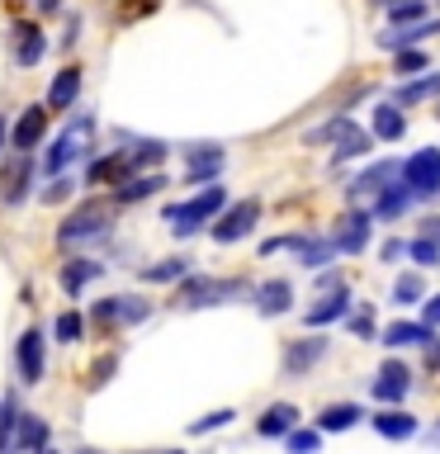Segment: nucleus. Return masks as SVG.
<instances>
[{
    "instance_id": "1",
    "label": "nucleus",
    "mask_w": 440,
    "mask_h": 454,
    "mask_svg": "<svg viewBox=\"0 0 440 454\" xmlns=\"http://www.w3.org/2000/svg\"><path fill=\"white\" fill-rule=\"evenodd\" d=\"M95 137H99V114L76 109L62 123V133L48 142V152H43V170H48V176H62V170H71L76 161H85V156L95 152Z\"/></svg>"
},
{
    "instance_id": "2",
    "label": "nucleus",
    "mask_w": 440,
    "mask_h": 454,
    "mask_svg": "<svg viewBox=\"0 0 440 454\" xmlns=\"http://www.w3.org/2000/svg\"><path fill=\"white\" fill-rule=\"evenodd\" d=\"M223 208H227V190L213 180V184H204L199 194L166 204L161 218H166V227H170V237H176V241H190V237H199V232H208V223L218 218Z\"/></svg>"
},
{
    "instance_id": "3",
    "label": "nucleus",
    "mask_w": 440,
    "mask_h": 454,
    "mask_svg": "<svg viewBox=\"0 0 440 454\" xmlns=\"http://www.w3.org/2000/svg\"><path fill=\"white\" fill-rule=\"evenodd\" d=\"M241 298H251V279H218V275H199L190 270L180 284H176V308L185 312H199V308H227V303H241Z\"/></svg>"
},
{
    "instance_id": "4",
    "label": "nucleus",
    "mask_w": 440,
    "mask_h": 454,
    "mask_svg": "<svg viewBox=\"0 0 440 454\" xmlns=\"http://www.w3.org/2000/svg\"><path fill=\"white\" fill-rule=\"evenodd\" d=\"M114 232V213L105 204H81L76 213H67L62 227H57V247L76 251V247H95Z\"/></svg>"
},
{
    "instance_id": "5",
    "label": "nucleus",
    "mask_w": 440,
    "mask_h": 454,
    "mask_svg": "<svg viewBox=\"0 0 440 454\" xmlns=\"http://www.w3.org/2000/svg\"><path fill=\"white\" fill-rule=\"evenodd\" d=\"M403 180V156H369V161L350 176L346 199L350 204H374V199L389 190V184Z\"/></svg>"
},
{
    "instance_id": "6",
    "label": "nucleus",
    "mask_w": 440,
    "mask_h": 454,
    "mask_svg": "<svg viewBox=\"0 0 440 454\" xmlns=\"http://www.w3.org/2000/svg\"><path fill=\"white\" fill-rule=\"evenodd\" d=\"M152 312H156L152 298H142V294H109L99 303H90V322L99 332H119V326H142Z\"/></svg>"
},
{
    "instance_id": "7",
    "label": "nucleus",
    "mask_w": 440,
    "mask_h": 454,
    "mask_svg": "<svg viewBox=\"0 0 440 454\" xmlns=\"http://www.w3.org/2000/svg\"><path fill=\"white\" fill-rule=\"evenodd\" d=\"M326 355H332V340H326L318 326H308V336H294L289 346L279 355V374L284 379H308L312 369H318Z\"/></svg>"
},
{
    "instance_id": "8",
    "label": "nucleus",
    "mask_w": 440,
    "mask_h": 454,
    "mask_svg": "<svg viewBox=\"0 0 440 454\" xmlns=\"http://www.w3.org/2000/svg\"><path fill=\"white\" fill-rule=\"evenodd\" d=\"M374 223H379V218H374V208H369V204H350L326 237L336 241L341 255H365L369 241H374Z\"/></svg>"
},
{
    "instance_id": "9",
    "label": "nucleus",
    "mask_w": 440,
    "mask_h": 454,
    "mask_svg": "<svg viewBox=\"0 0 440 454\" xmlns=\"http://www.w3.org/2000/svg\"><path fill=\"white\" fill-rule=\"evenodd\" d=\"M255 223H261V199H237V204H227L218 218L208 223V237L218 241V247H237V241H247L255 232Z\"/></svg>"
},
{
    "instance_id": "10",
    "label": "nucleus",
    "mask_w": 440,
    "mask_h": 454,
    "mask_svg": "<svg viewBox=\"0 0 440 454\" xmlns=\"http://www.w3.org/2000/svg\"><path fill=\"white\" fill-rule=\"evenodd\" d=\"M14 374H20L24 388H38L43 374H48V336H43V326H24L14 336Z\"/></svg>"
},
{
    "instance_id": "11",
    "label": "nucleus",
    "mask_w": 440,
    "mask_h": 454,
    "mask_svg": "<svg viewBox=\"0 0 440 454\" xmlns=\"http://www.w3.org/2000/svg\"><path fill=\"white\" fill-rule=\"evenodd\" d=\"M403 184L421 199H440V147H417L403 161Z\"/></svg>"
},
{
    "instance_id": "12",
    "label": "nucleus",
    "mask_w": 440,
    "mask_h": 454,
    "mask_svg": "<svg viewBox=\"0 0 440 454\" xmlns=\"http://www.w3.org/2000/svg\"><path fill=\"white\" fill-rule=\"evenodd\" d=\"M180 161H185V184H213L227 166V152L218 142H190V147H180Z\"/></svg>"
},
{
    "instance_id": "13",
    "label": "nucleus",
    "mask_w": 440,
    "mask_h": 454,
    "mask_svg": "<svg viewBox=\"0 0 440 454\" xmlns=\"http://www.w3.org/2000/svg\"><path fill=\"white\" fill-rule=\"evenodd\" d=\"M48 119H52L48 99H38V105H24L20 114H14V123H10V152H34L38 142L48 137Z\"/></svg>"
},
{
    "instance_id": "14",
    "label": "nucleus",
    "mask_w": 440,
    "mask_h": 454,
    "mask_svg": "<svg viewBox=\"0 0 440 454\" xmlns=\"http://www.w3.org/2000/svg\"><path fill=\"white\" fill-rule=\"evenodd\" d=\"M10 57H14V67H24V71L48 57V34H43L38 20H14L10 24Z\"/></svg>"
},
{
    "instance_id": "15",
    "label": "nucleus",
    "mask_w": 440,
    "mask_h": 454,
    "mask_svg": "<svg viewBox=\"0 0 440 454\" xmlns=\"http://www.w3.org/2000/svg\"><path fill=\"white\" fill-rule=\"evenodd\" d=\"M407 393H412V364L393 355V360L379 364L374 383H369V397L374 403H407Z\"/></svg>"
},
{
    "instance_id": "16",
    "label": "nucleus",
    "mask_w": 440,
    "mask_h": 454,
    "mask_svg": "<svg viewBox=\"0 0 440 454\" xmlns=\"http://www.w3.org/2000/svg\"><path fill=\"white\" fill-rule=\"evenodd\" d=\"M369 426H374V435L393 440V445H403V440H417V435H421V421L412 417L403 403H379V411L369 417Z\"/></svg>"
},
{
    "instance_id": "17",
    "label": "nucleus",
    "mask_w": 440,
    "mask_h": 454,
    "mask_svg": "<svg viewBox=\"0 0 440 454\" xmlns=\"http://www.w3.org/2000/svg\"><path fill=\"white\" fill-rule=\"evenodd\" d=\"M350 308H355V294L346 289V284H336V289H326V294L318 298V303H312V308L303 312V322H308V326H318V332H322V326H336V322H346V317H350Z\"/></svg>"
},
{
    "instance_id": "18",
    "label": "nucleus",
    "mask_w": 440,
    "mask_h": 454,
    "mask_svg": "<svg viewBox=\"0 0 440 454\" xmlns=\"http://www.w3.org/2000/svg\"><path fill=\"white\" fill-rule=\"evenodd\" d=\"M440 332V326H431V322H412V317H397V322H389V326H379V346H389V350H417V346H426Z\"/></svg>"
},
{
    "instance_id": "19",
    "label": "nucleus",
    "mask_w": 440,
    "mask_h": 454,
    "mask_svg": "<svg viewBox=\"0 0 440 454\" xmlns=\"http://www.w3.org/2000/svg\"><path fill=\"white\" fill-rule=\"evenodd\" d=\"M128 176H133V161H128V147H123V142L85 166V184H99V190H114V184H123Z\"/></svg>"
},
{
    "instance_id": "20",
    "label": "nucleus",
    "mask_w": 440,
    "mask_h": 454,
    "mask_svg": "<svg viewBox=\"0 0 440 454\" xmlns=\"http://www.w3.org/2000/svg\"><path fill=\"white\" fill-rule=\"evenodd\" d=\"M105 270H109V265L95 261V255H76V261H67L62 270H57V289H62L67 298H81L99 275H105Z\"/></svg>"
},
{
    "instance_id": "21",
    "label": "nucleus",
    "mask_w": 440,
    "mask_h": 454,
    "mask_svg": "<svg viewBox=\"0 0 440 454\" xmlns=\"http://www.w3.org/2000/svg\"><path fill=\"white\" fill-rule=\"evenodd\" d=\"M251 303H255V312H261V317H284V312L294 308V284L284 279V275L261 279V284L251 289Z\"/></svg>"
},
{
    "instance_id": "22",
    "label": "nucleus",
    "mask_w": 440,
    "mask_h": 454,
    "mask_svg": "<svg viewBox=\"0 0 440 454\" xmlns=\"http://www.w3.org/2000/svg\"><path fill=\"white\" fill-rule=\"evenodd\" d=\"M114 137H119L123 147H128L133 176H138V170H156V166H161L170 152H176V147H170V142H161V137H133V133H114Z\"/></svg>"
},
{
    "instance_id": "23",
    "label": "nucleus",
    "mask_w": 440,
    "mask_h": 454,
    "mask_svg": "<svg viewBox=\"0 0 440 454\" xmlns=\"http://www.w3.org/2000/svg\"><path fill=\"white\" fill-rule=\"evenodd\" d=\"M389 99L403 105V109H417V105H426V99H440V71H421V76L397 81L389 90Z\"/></svg>"
},
{
    "instance_id": "24",
    "label": "nucleus",
    "mask_w": 440,
    "mask_h": 454,
    "mask_svg": "<svg viewBox=\"0 0 440 454\" xmlns=\"http://www.w3.org/2000/svg\"><path fill=\"white\" fill-rule=\"evenodd\" d=\"M369 133L379 142H403L407 137V109L393 105V99H379V105L369 109Z\"/></svg>"
},
{
    "instance_id": "25",
    "label": "nucleus",
    "mask_w": 440,
    "mask_h": 454,
    "mask_svg": "<svg viewBox=\"0 0 440 454\" xmlns=\"http://www.w3.org/2000/svg\"><path fill=\"white\" fill-rule=\"evenodd\" d=\"M81 81H85V71L81 67H62L57 76L48 81V109L52 114H67V109H76V99H81Z\"/></svg>"
},
{
    "instance_id": "26",
    "label": "nucleus",
    "mask_w": 440,
    "mask_h": 454,
    "mask_svg": "<svg viewBox=\"0 0 440 454\" xmlns=\"http://www.w3.org/2000/svg\"><path fill=\"white\" fill-rule=\"evenodd\" d=\"M166 190V176L161 170H138V176H128L123 184H114V204H147Z\"/></svg>"
},
{
    "instance_id": "27",
    "label": "nucleus",
    "mask_w": 440,
    "mask_h": 454,
    "mask_svg": "<svg viewBox=\"0 0 440 454\" xmlns=\"http://www.w3.org/2000/svg\"><path fill=\"white\" fill-rule=\"evenodd\" d=\"M298 421H303V411H298L294 403H270L261 417H255V435L261 440H284Z\"/></svg>"
},
{
    "instance_id": "28",
    "label": "nucleus",
    "mask_w": 440,
    "mask_h": 454,
    "mask_svg": "<svg viewBox=\"0 0 440 454\" xmlns=\"http://www.w3.org/2000/svg\"><path fill=\"white\" fill-rule=\"evenodd\" d=\"M52 445V426L38 417V411H20V426H14V450L24 454H38Z\"/></svg>"
},
{
    "instance_id": "29",
    "label": "nucleus",
    "mask_w": 440,
    "mask_h": 454,
    "mask_svg": "<svg viewBox=\"0 0 440 454\" xmlns=\"http://www.w3.org/2000/svg\"><path fill=\"white\" fill-rule=\"evenodd\" d=\"M28 190H34V156H28V152H14V161H10V170H5V204L20 208L24 199H28Z\"/></svg>"
},
{
    "instance_id": "30",
    "label": "nucleus",
    "mask_w": 440,
    "mask_h": 454,
    "mask_svg": "<svg viewBox=\"0 0 440 454\" xmlns=\"http://www.w3.org/2000/svg\"><path fill=\"white\" fill-rule=\"evenodd\" d=\"M412 204H417V194H412L407 184L397 180V184H389V190H383L369 208H374V218H379V223H403L407 213H412Z\"/></svg>"
},
{
    "instance_id": "31",
    "label": "nucleus",
    "mask_w": 440,
    "mask_h": 454,
    "mask_svg": "<svg viewBox=\"0 0 440 454\" xmlns=\"http://www.w3.org/2000/svg\"><path fill=\"white\" fill-rule=\"evenodd\" d=\"M374 133H369V128H360V123H355L350 128V133L346 137H341L336 142V147H332V166H350V161H369V152H374Z\"/></svg>"
},
{
    "instance_id": "32",
    "label": "nucleus",
    "mask_w": 440,
    "mask_h": 454,
    "mask_svg": "<svg viewBox=\"0 0 440 454\" xmlns=\"http://www.w3.org/2000/svg\"><path fill=\"white\" fill-rule=\"evenodd\" d=\"M426 279H421V270H403V275H393V289H389V298H393V308L403 312V308H421L426 303Z\"/></svg>"
},
{
    "instance_id": "33",
    "label": "nucleus",
    "mask_w": 440,
    "mask_h": 454,
    "mask_svg": "<svg viewBox=\"0 0 440 454\" xmlns=\"http://www.w3.org/2000/svg\"><path fill=\"white\" fill-rule=\"evenodd\" d=\"M365 421V407L360 403H326L322 411H318V426L326 435H346L350 426H360Z\"/></svg>"
},
{
    "instance_id": "34",
    "label": "nucleus",
    "mask_w": 440,
    "mask_h": 454,
    "mask_svg": "<svg viewBox=\"0 0 440 454\" xmlns=\"http://www.w3.org/2000/svg\"><path fill=\"white\" fill-rule=\"evenodd\" d=\"M350 128H355V119H350V114H346V109H341V114H332V119H322V123H312V128H308V133H303V142H308V147H326V152H332V147H336V142H341V137H346V133H350Z\"/></svg>"
},
{
    "instance_id": "35",
    "label": "nucleus",
    "mask_w": 440,
    "mask_h": 454,
    "mask_svg": "<svg viewBox=\"0 0 440 454\" xmlns=\"http://www.w3.org/2000/svg\"><path fill=\"white\" fill-rule=\"evenodd\" d=\"M194 270L190 255H166V261H152V265H142L138 270V279L142 284H180L185 275Z\"/></svg>"
},
{
    "instance_id": "36",
    "label": "nucleus",
    "mask_w": 440,
    "mask_h": 454,
    "mask_svg": "<svg viewBox=\"0 0 440 454\" xmlns=\"http://www.w3.org/2000/svg\"><path fill=\"white\" fill-rule=\"evenodd\" d=\"M294 255H298V265H303V270H322V265H332L341 251H336V241L326 237V232H308V241Z\"/></svg>"
},
{
    "instance_id": "37",
    "label": "nucleus",
    "mask_w": 440,
    "mask_h": 454,
    "mask_svg": "<svg viewBox=\"0 0 440 454\" xmlns=\"http://www.w3.org/2000/svg\"><path fill=\"white\" fill-rule=\"evenodd\" d=\"M85 322H90L85 312L62 308V312H57V322H52V340H57V346H81V340H85Z\"/></svg>"
},
{
    "instance_id": "38",
    "label": "nucleus",
    "mask_w": 440,
    "mask_h": 454,
    "mask_svg": "<svg viewBox=\"0 0 440 454\" xmlns=\"http://www.w3.org/2000/svg\"><path fill=\"white\" fill-rule=\"evenodd\" d=\"M20 397L10 388H0V450H14V426H20Z\"/></svg>"
},
{
    "instance_id": "39",
    "label": "nucleus",
    "mask_w": 440,
    "mask_h": 454,
    "mask_svg": "<svg viewBox=\"0 0 440 454\" xmlns=\"http://www.w3.org/2000/svg\"><path fill=\"white\" fill-rule=\"evenodd\" d=\"M421 71H431V57L421 52V43H417V48H397V52H393V76H397V81L421 76Z\"/></svg>"
},
{
    "instance_id": "40",
    "label": "nucleus",
    "mask_w": 440,
    "mask_h": 454,
    "mask_svg": "<svg viewBox=\"0 0 440 454\" xmlns=\"http://www.w3.org/2000/svg\"><path fill=\"white\" fill-rule=\"evenodd\" d=\"M383 14L389 24H417L431 14V0H383Z\"/></svg>"
},
{
    "instance_id": "41",
    "label": "nucleus",
    "mask_w": 440,
    "mask_h": 454,
    "mask_svg": "<svg viewBox=\"0 0 440 454\" xmlns=\"http://www.w3.org/2000/svg\"><path fill=\"white\" fill-rule=\"evenodd\" d=\"M407 261L417 265V270H436V265H440V241L426 237V232H417V237L407 241Z\"/></svg>"
},
{
    "instance_id": "42",
    "label": "nucleus",
    "mask_w": 440,
    "mask_h": 454,
    "mask_svg": "<svg viewBox=\"0 0 440 454\" xmlns=\"http://www.w3.org/2000/svg\"><path fill=\"white\" fill-rule=\"evenodd\" d=\"M346 326H350V336H360V340H379V317H374V308H369V303H355Z\"/></svg>"
},
{
    "instance_id": "43",
    "label": "nucleus",
    "mask_w": 440,
    "mask_h": 454,
    "mask_svg": "<svg viewBox=\"0 0 440 454\" xmlns=\"http://www.w3.org/2000/svg\"><path fill=\"white\" fill-rule=\"evenodd\" d=\"M119 364H123V350H109V355H99V360L90 364V379H85V388H90V393H99V388H105V383H109L114 374H119Z\"/></svg>"
},
{
    "instance_id": "44",
    "label": "nucleus",
    "mask_w": 440,
    "mask_h": 454,
    "mask_svg": "<svg viewBox=\"0 0 440 454\" xmlns=\"http://www.w3.org/2000/svg\"><path fill=\"white\" fill-rule=\"evenodd\" d=\"M232 421H237V407H218V411H208V417L190 421V435H213V431H223V426H232Z\"/></svg>"
},
{
    "instance_id": "45",
    "label": "nucleus",
    "mask_w": 440,
    "mask_h": 454,
    "mask_svg": "<svg viewBox=\"0 0 440 454\" xmlns=\"http://www.w3.org/2000/svg\"><path fill=\"white\" fill-rule=\"evenodd\" d=\"M326 440V431L322 426H312V431H303V426H294L289 435H284V450H298V454H308V450H318Z\"/></svg>"
},
{
    "instance_id": "46",
    "label": "nucleus",
    "mask_w": 440,
    "mask_h": 454,
    "mask_svg": "<svg viewBox=\"0 0 440 454\" xmlns=\"http://www.w3.org/2000/svg\"><path fill=\"white\" fill-rule=\"evenodd\" d=\"M71 194H76V180H71V170H62V176H52V184L38 199L43 204H62V199H71Z\"/></svg>"
},
{
    "instance_id": "47",
    "label": "nucleus",
    "mask_w": 440,
    "mask_h": 454,
    "mask_svg": "<svg viewBox=\"0 0 440 454\" xmlns=\"http://www.w3.org/2000/svg\"><path fill=\"white\" fill-rule=\"evenodd\" d=\"M81 43V14H67V28H62V38H57V48L71 52Z\"/></svg>"
},
{
    "instance_id": "48",
    "label": "nucleus",
    "mask_w": 440,
    "mask_h": 454,
    "mask_svg": "<svg viewBox=\"0 0 440 454\" xmlns=\"http://www.w3.org/2000/svg\"><path fill=\"white\" fill-rule=\"evenodd\" d=\"M403 255H407V241H403V237H389V241L379 247V261H383V265H397Z\"/></svg>"
},
{
    "instance_id": "49",
    "label": "nucleus",
    "mask_w": 440,
    "mask_h": 454,
    "mask_svg": "<svg viewBox=\"0 0 440 454\" xmlns=\"http://www.w3.org/2000/svg\"><path fill=\"white\" fill-rule=\"evenodd\" d=\"M336 284H341V270H332V265H326V270H312V289H318V294L336 289Z\"/></svg>"
},
{
    "instance_id": "50",
    "label": "nucleus",
    "mask_w": 440,
    "mask_h": 454,
    "mask_svg": "<svg viewBox=\"0 0 440 454\" xmlns=\"http://www.w3.org/2000/svg\"><path fill=\"white\" fill-rule=\"evenodd\" d=\"M421 317L431 322V326H440V294H426V303H421Z\"/></svg>"
},
{
    "instance_id": "51",
    "label": "nucleus",
    "mask_w": 440,
    "mask_h": 454,
    "mask_svg": "<svg viewBox=\"0 0 440 454\" xmlns=\"http://www.w3.org/2000/svg\"><path fill=\"white\" fill-rule=\"evenodd\" d=\"M34 10L43 14V20H57V14L67 10V0H34Z\"/></svg>"
},
{
    "instance_id": "52",
    "label": "nucleus",
    "mask_w": 440,
    "mask_h": 454,
    "mask_svg": "<svg viewBox=\"0 0 440 454\" xmlns=\"http://www.w3.org/2000/svg\"><path fill=\"white\" fill-rule=\"evenodd\" d=\"M421 350H426V364H431V369H440V332H436L431 340H426Z\"/></svg>"
},
{
    "instance_id": "53",
    "label": "nucleus",
    "mask_w": 440,
    "mask_h": 454,
    "mask_svg": "<svg viewBox=\"0 0 440 454\" xmlns=\"http://www.w3.org/2000/svg\"><path fill=\"white\" fill-rule=\"evenodd\" d=\"M421 232L440 241V213H426V218H421Z\"/></svg>"
},
{
    "instance_id": "54",
    "label": "nucleus",
    "mask_w": 440,
    "mask_h": 454,
    "mask_svg": "<svg viewBox=\"0 0 440 454\" xmlns=\"http://www.w3.org/2000/svg\"><path fill=\"white\" fill-rule=\"evenodd\" d=\"M5 147H10V119L0 114V152H5Z\"/></svg>"
},
{
    "instance_id": "55",
    "label": "nucleus",
    "mask_w": 440,
    "mask_h": 454,
    "mask_svg": "<svg viewBox=\"0 0 440 454\" xmlns=\"http://www.w3.org/2000/svg\"><path fill=\"white\" fill-rule=\"evenodd\" d=\"M374 5H379V10H383V0H374Z\"/></svg>"
},
{
    "instance_id": "56",
    "label": "nucleus",
    "mask_w": 440,
    "mask_h": 454,
    "mask_svg": "<svg viewBox=\"0 0 440 454\" xmlns=\"http://www.w3.org/2000/svg\"><path fill=\"white\" fill-rule=\"evenodd\" d=\"M436 119H440V105H436Z\"/></svg>"
},
{
    "instance_id": "57",
    "label": "nucleus",
    "mask_w": 440,
    "mask_h": 454,
    "mask_svg": "<svg viewBox=\"0 0 440 454\" xmlns=\"http://www.w3.org/2000/svg\"><path fill=\"white\" fill-rule=\"evenodd\" d=\"M436 10H440V0H436Z\"/></svg>"
}]
</instances>
